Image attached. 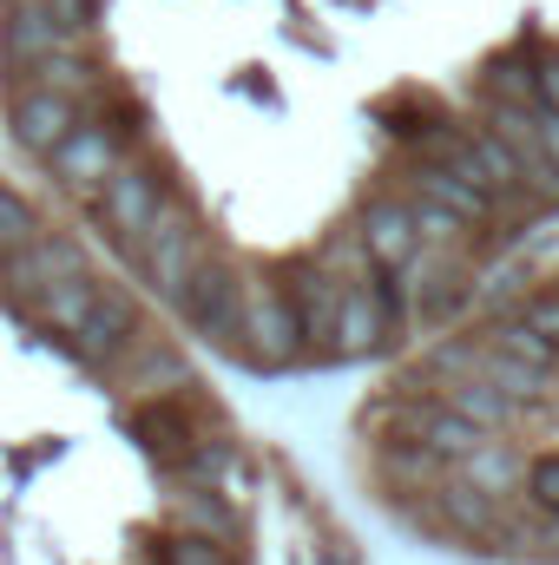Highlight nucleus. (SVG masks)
<instances>
[{"label":"nucleus","mask_w":559,"mask_h":565,"mask_svg":"<svg viewBox=\"0 0 559 565\" xmlns=\"http://www.w3.org/2000/svg\"><path fill=\"white\" fill-rule=\"evenodd\" d=\"M244 369H264V375H283L303 362V342H296V316H289V296L283 282L271 277H244V322H238V342Z\"/></svg>","instance_id":"nucleus-1"},{"label":"nucleus","mask_w":559,"mask_h":565,"mask_svg":"<svg viewBox=\"0 0 559 565\" xmlns=\"http://www.w3.org/2000/svg\"><path fill=\"white\" fill-rule=\"evenodd\" d=\"M395 322H402V289H395L389 270H376V277H362V282H342V302H336V355L329 362L376 355Z\"/></svg>","instance_id":"nucleus-2"},{"label":"nucleus","mask_w":559,"mask_h":565,"mask_svg":"<svg viewBox=\"0 0 559 565\" xmlns=\"http://www.w3.org/2000/svg\"><path fill=\"white\" fill-rule=\"evenodd\" d=\"M139 264H145V282H151L158 296H171V302L184 296L191 270L204 264V231H198V217H191L184 198H165L158 224L145 231V244H139Z\"/></svg>","instance_id":"nucleus-3"},{"label":"nucleus","mask_w":559,"mask_h":565,"mask_svg":"<svg viewBox=\"0 0 559 565\" xmlns=\"http://www.w3.org/2000/svg\"><path fill=\"white\" fill-rule=\"evenodd\" d=\"M165 198H171V184H165L151 164H119V171L99 184V198H93V217H99V224L119 237V250H126V257H139L145 231L158 224Z\"/></svg>","instance_id":"nucleus-4"},{"label":"nucleus","mask_w":559,"mask_h":565,"mask_svg":"<svg viewBox=\"0 0 559 565\" xmlns=\"http://www.w3.org/2000/svg\"><path fill=\"white\" fill-rule=\"evenodd\" d=\"M73 277H93V257L73 244V237H33L27 250H13V257H0V296L7 302H40L53 282H73Z\"/></svg>","instance_id":"nucleus-5"},{"label":"nucleus","mask_w":559,"mask_h":565,"mask_svg":"<svg viewBox=\"0 0 559 565\" xmlns=\"http://www.w3.org/2000/svg\"><path fill=\"white\" fill-rule=\"evenodd\" d=\"M283 296H289V316H296L303 362H329V355H336V302H342V282L309 257V264H296V270H289Z\"/></svg>","instance_id":"nucleus-6"},{"label":"nucleus","mask_w":559,"mask_h":565,"mask_svg":"<svg viewBox=\"0 0 559 565\" xmlns=\"http://www.w3.org/2000/svg\"><path fill=\"white\" fill-rule=\"evenodd\" d=\"M178 309H184V322H191L198 335H211V342H238V322H244V277H238L231 264L204 257V264L191 270V282H184Z\"/></svg>","instance_id":"nucleus-7"},{"label":"nucleus","mask_w":559,"mask_h":565,"mask_svg":"<svg viewBox=\"0 0 559 565\" xmlns=\"http://www.w3.org/2000/svg\"><path fill=\"white\" fill-rule=\"evenodd\" d=\"M46 164H53V178H60L66 191H93V198H99V184L126 164V139H119L106 119H80L66 139L46 151Z\"/></svg>","instance_id":"nucleus-8"},{"label":"nucleus","mask_w":559,"mask_h":565,"mask_svg":"<svg viewBox=\"0 0 559 565\" xmlns=\"http://www.w3.org/2000/svg\"><path fill=\"white\" fill-rule=\"evenodd\" d=\"M487 132H494V139L514 151L527 198H534V204H559V171H553V158L540 151V132H534V106H494V99H487Z\"/></svg>","instance_id":"nucleus-9"},{"label":"nucleus","mask_w":559,"mask_h":565,"mask_svg":"<svg viewBox=\"0 0 559 565\" xmlns=\"http://www.w3.org/2000/svg\"><path fill=\"white\" fill-rule=\"evenodd\" d=\"M0 46H7V66H13V73H27V66H40V60H53V53H73V46H86V40H80V33H66L46 7L13 0V7H7V20H0Z\"/></svg>","instance_id":"nucleus-10"},{"label":"nucleus","mask_w":559,"mask_h":565,"mask_svg":"<svg viewBox=\"0 0 559 565\" xmlns=\"http://www.w3.org/2000/svg\"><path fill=\"white\" fill-rule=\"evenodd\" d=\"M133 342H139V296L119 289V282H99V302H93L86 329L73 335V349H80L86 362H119Z\"/></svg>","instance_id":"nucleus-11"},{"label":"nucleus","mask_w":559,"mask_h":565,"mask_svg":"<svg viewBox=\"0 0 559 565\" xmlns=\"http://www.w3.org/2000/svg\"><path fill=\"white\" fill-rule=\"evenodd\" d=\"M362 244H369V257H376V270H409V257L421 250L415 237V211H409V198H376V204H362Z\"/></svg>","instance_id":"nucleus-12"},{"label":"nucleus","mask_w":559,"mask_h":565,"mask_svg":"<svg viewBox=\"0 0 559 565\" xmlns=\"http://www.w3.org/2000/svg\"><path fill=\"white\" fill-rule=\"evenodd\" d=\"M80 119H86V113H80L73 99L46 93V86H20V93H13V139L27 145L33 158H46L53 145L80 126Z\"/></svg>","instance_id":"nucleus-13"},{"label":"nucleus","mask_w":559,"mask_h":565,"mask_svg":"<svg viewBox=\"0 0 559 565\" xmlns=\"http://www.w3.org/2000/svg\"><path fill=\"white\" fill-rule=\"evenodd\" d=\"M415 198H428V204H441L454 224H467V231H487L494 217H500V204L481 191V184H467V178H454V171H441V164H415Z\"/></svg>","instance_id":"nucleus-14"},{"label":"nucleus","mask_w":559,"mask_h":565,"mask_svg":"<svg viewBox=\"0 0 559 565\" xmlns=\"http://www.w3.org/2000/svg\"><path fill=\"white\" fill-rule=\"evenodd\" d=\"M133 434L145 440V454H158L165 467H198V434H191V422L178 415V402H145L139 415H133Z\"/></svg>","instance_id":"nucleus-15"},{"label":"nucleus","mask_w":559,"mask_h":565,"mask_svg":"<svg viewBox=\"0 0 559 565\" xmlns=\"http://www.w3.org/2000/svg\"><path fill=\"white\" fill-rule=\"evenodd\" d=\"M454 473H461V487H474V493H487V500H507V493L520 487V473H527V467L514 460V447H507V440H494V434H487L474 454H461V460H454Z\"/></svg>","instance_id":"nucleus-16"},{"label":"nucleus","mask_w":559,"mask_h":565,"mask_svg":"<svg viewBox=\"0 0 559 565\" xmlns=\"http://www.w3.org/2000/svg\"><path fill=\"white\" fill-rule=\"evenodd\" d=\"M20 79H27V86H46V93H60V99H73L80 113H86V99H99V66L86 60V46H73V53H53V60L27 66Z\"/></svg>","instance_id":"nucleus-17"},{"label":"nucleus","mask_w":559,"mask_h":565,"mask_svg":"<svg viewBox=\"0 0 559 565\" xmlns=\"http://www.w3.org/2000/svg\"><path fill=\"white\" fill-rule=\"evenodd\" d=\"M93 302H99V277H73V282H53V289L33 302V316H40L46 335H66V342H73V335L86 329Z\"/></svg>","instance_id":"nucleus-18"},{"label":"nucleus","mask_w":559,"mask_h":565,"mask_svg":"<svg viewBox=\"0 0 559 565\" xmlns=\"http://www.w3.org/2000/svg\"><path fill=\"white\" fill-rule=\"evenodd\" d=\"M461 422H474V427H487V434H500V427L514 422V395H500V388H487V382H447V395H441Z\"/></svg>","instance_id":"nucleus-19"},{"label":"nucleus","mask_w":559,"mask_h":565,"mask_svg":"<svg viewBox=\"0 0 559 565\" xmlns=\"http://www.w3.org/2000/svg\"><path fill=\"white\" fill-rule=\"evenodd\" d=\"M487 349H500V355L527 362L534 375H553V362H559V342H547V335H540L534 322H520V316L494 322V329H487Z\"/></svg>","instance_id":"nucleus-20"},{"label":"nucleus","mask_w":559,"mask_h":565,"mask_svg":"<svg viewBox=\"0 0 559 565\" xmlns=\"http://www.w3.org/2000/svg\"><path fill=\"white\" fill-rule=\"evenodd\" d=\"M382 473H389L395 487H434V480H447V460H441L434 447H421V440H395V447L382 454Z\"/></svg>","instance_id":"nucleus-21"},{"label":"nucleus","mask_w":559,"mask_h":565,"mask_svg":"<svg viewBox=\"0 0 559 565\" xmlns=\"http://www.w3.org/2000/svg\"><path fill=\"white\" fill-rule=\"evenodd\" d=\"M316 264L329 270L336 282H362L376 277V257H369V244H362V231H336L323 250H316Z\"/></svg>","instance_id":"nucleus-22"},{"label":"nucleus","mask_w":559,"mask_h":565,"mask_svg":"<svg viewBox=\"0 0 559 565\" xmlns=\"http://www.w3.org/2000/svg\"><path fill=\"white\" fill-rule=\"evenodd\" d=\"M487 99L494 106H540V73L520 60H494L487 66Z\"/></svg>","instance_id":"nucleus-23"},{"label":"nucleus","mask_w":559,"mask_h":565,"mask_svg":"<svg viewBox=\"0 0 559 565\" xmlns=\"http://www.w3.org/2000/svg\"><path fill=\"white\" fill-rule=\"evenodd\" d=\"M33 237H40V211H33L20 191H7V184H0V257L27 250Z\"/></svg>","instance_id":"nucleus-24"},{"label":"nucleus","mask_w":559,"mask_h":565,"mask_svg":"<svg viewBox=\"0 0 559 565\" xmlns=\"http://www.w3.org/2000/svg\"><path fill=\"white\" fill-rule=\"evenodd\" d=\"M409 211H415V237L428 244V250H461V244H467V224H454L441 204H428V198L409 191Z\"/></svg>","instance_id":"nucleus-25"},{"label":"nucleus","mask_w":559,"mask_h":565,"mask_svg":"<svg viewBox=\"0 0 559 565\" xmlns=\"http://www.w3.org/2000/svg\"><path fill=\"white\" fill-rule=\"evenodd\" d=\"M520 480H527V507L547 513V520H559V454H540Z\"/></svg>","instance_id":"nucleus-26"},{"label":"nucleus","mask_w":559,"mask_h":565,"mask_svg":"<svg viewBox=\"0 0 559 565\" xmlns=\"http://www.w3.org/2000/svg\"><path fill=\"white\" fill-rule=\"evenodd\" d=\"M158 565H231V559H224L218 540H204V533H178V540L158 546Z\"/></svg>","instance_id":"nucleus-27"},{"label":"nucleus","mask_w":559,"mask_h":565,"mask_svg":"<svg viewBox=\"0 0 559 565\" xmlns=\"http://www.w3.org/2000/svg\"><path fill=\"white\" fill-rule=\"evenodd\" d=\"M184 520H191L204 540H211V533H218V540L231 533V520H224V507H218V500H184Z\"/></svg>","instance_id":"nucleus-28"},{"label":"nucleus","mask_w":559,"mask_h":565,"mask_svg":"<svg viewBox=\"0 0 559 565\" xmlns=\"http://www.w3.org/2000/svg\"><path fill=\"white\" fill-rule=\"evenodd\" d=\"M520 322H534V329H540L547 342H559V296H527Z\"/></svg>","instance_id":"nucleus-29"},{"label":"nucleus","mask_w":559,"mask_h":565,"mask_svg":"<svg viewBox=\"0 0 559 565\" xmlns=\"http://www.w3.org/2000/svg\"><path fill=\"white\" fill-rule=\"evenodd\" d=\"M534 132H540V151L553 158V171H559V113L553 106H534Z\"/></svg>","instance_id":"nucleus-30"},{"label":"nucleus","mask_w":559,"mask_h":565,"mask_svg":"<svg viewBox=\"0 0 559 565\" xmlns=\"http://www.w3.org/2000/svg\"><path fill=\"white\" fill-rule=\"evenodd\" d=\"M534 73H540V106H553V113H559V53L534 60Z\"/></svg>","instance_id":"nucleus-31"}]
</instances>
